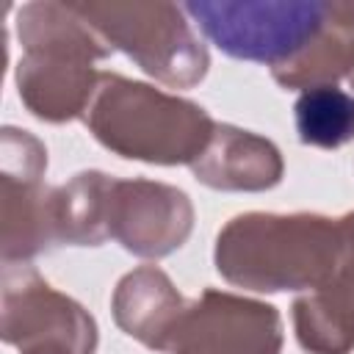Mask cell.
<instances>
[{"label":"cell","instance_id":"16","mask_svg":"<svg viewBox=\"0 0 354 354\" xmlns=\"http://www.w3.org/2000/svg\"><path fill=\"white\" fill-rule=\"evenodd\" d=\"M351 88H354V77H351Z\"/></svg>","mask_w":354,"mask_h":354},{"label":"cell","instance_id":"12","mask_svg":"<svg viewBox=\"0 0 354 354\" xmlns=\"http://www.w3.org/2000/svg\"><path fill=\"white\" fill-rule=\"evenodd\" d=\"M282 88L337 86L340 77H354V3H329L326 19L313 41L285 66L271 69Z\"/></svg>","mask_w":354,"mask_h":354},{"label":"cell","instance_id":"9","mask_svg":"<svg viewBox=\"0 0 354 354\" xmlns=\"http://www.w3.org/2000/svg\"><path fill=\"white\" fill-rule=\"evenodd\" d=\"M194 227L185 191L155 180H116L111 185L108 232L138 257H166L180 249Z\"/></svg>","mask_w":354,"mask_h":354},{"label":"cell","instance_id":"1","mask_svg":"<svg viewBox=\"0 0 354 354\" xmlns=\"http://www.w3.org/2000/svg\"><path fill=\"white\" fill-rule=\"evenodd\" d=\"M17 91L22 105L44 122H72L86 113L97 83V61L111 55L105 39L72 3H25L17 11Z\"/></svg>","mask_w":354,"mask_h":354},{"label":"cell","instance_id":"10","mask_svg":"<svg viewBox=\"0 0 354 354\" xmlns=\"http://www.w3.org/2000/svg\"><path fill=\"white\" fill-rule=\"evenodd\" d=\"M194 177L216 191H266L282 180L285 163L274 141L241 130L235 124H218L191 163Z\"/></svg>","mask_w":354,"mask_h":354},{"label":"cell","instance_id":"8","mask_svg":"<svg viewBox=\"0 0 354 354\" xmlns=\"http://www.w3.org/2000/svg\"><path fill=\"white\" fill-rule=\"evenodd\" d=\"M277 307L224 290H205L188 304L169 354H279Z\"/></svg>","mask_w":354,"mask_h":354},{"label":"cell","instance_id":"5","mask_svg":"<svg viewBox=\"0 0 354 354\" xmlns=\"http://www.w3.org/2000/svg\"><path fill=\"white\" fill-rule=\"evenodd\" d=\"M191 22L227 55L271 69L293 61L321 30L329 3L318 0H194Z\"/></svg>","mask_w":354,"mask_h":354},{"label":"cell","instance_id":"6","mask_svg":"<svg viewBox=\"0 0 354 354\" xmlns=\"http://www.w3.org/2000/svg\"><path fill=\"white\" fill-rule=\"evenodd\" d=\"M3 340L19 354H94L97 324L28 263L3 266Z\"/></svg>","mask_w":354,"mask_h":354},{"label":"cell","instance_id":"4","mask_svg":"<svg viewBox=\"0 0 354 354\" xmlns=\"http://www.w3.org/2000/svg\"><path fill=\"white\" fill-rule=\"evenodd\" d=\"M77 14L141 72L171 86H196L210 55L191 17L174 3H72Z\"/></svg>","mask_w":354,"mask_h":354},{"label":"cell","instance_id":"11","mask_svg":"<svg viewBox=\"0 0 354 354\" xmlns=\"http://www.w3.org/2000/svg\"><path fill=\"white\" fill-rule=\"evenodd\" d=\"M111 310L124 335L136 337L147 348L169 354L188 304L160 268L141 266L119 279Z\"/></svg>","mask_w":354,"mask_h":354},{"label":"cell","instance_id":"15","mask_svg":"<svg viewBox=\"0 0 354 354\" xmlns=\"http://www.w3.org/2000/svg\"><path fill=\"white\" fill-rule=\"evenodd\" d=\"M337 232H340V249L335 268L329 279L313 293L354 329V213L337 218Z\"/></svg>","mask_w":354,"mask_h":354},{"label":"cell","instance_id":"13","mask_svg":"<svg viewBox=\"0 0 354 354\" xmlns=\"http://www.w3.org/2000/svg\"><path fill=\"white\" fill-rule=\"evenodd\" d=\"M113 177L102 171H80L55 188V232L58 243L100 246L111 238L108 205Z\"/></svg>","mask_w":354,"mask_h":354},{"label":"cell","instance_id":"2","mask_svg":"<svg viewBox=\"0 0 354 354\" xmlns=\"http://www.w3.org/2000/svg\"><path fill=\"white\" fill-rule=\"evenodd\" d=\"M337 218L318 213H243L216 238V271L238 288L279 293L321 288L337 260Z\"/></svg>","mask_w":354,"mask_h":354},{"label":"cell","instance_id":"3","mask_svg":"<svg viewBox=\"0 0 354 354\" xmlns=\"http://www.w3.org/2000/svg\"><path fill=\"white\" fill-rule=\"evenodd\" d=\"M83 122L105 149L158 166H191L216 130L202 105L116 72L100 75Z\"/></svg>","mask_w":354,"mask_h":354},{"label":"cell","instance_id":"7","mask_svg":"<svg viewBox=\"0 0 354 354\" xmlns=\"http://www.w3.org/2000/svg\"><path fill=\"white\" fill-rule=\"evenodd\" d=\"M3 263H28L58 246L55 188L44 183L47 149L19 127H3Z\"/></svg>","mask_w":354,"mask_h":354},{"label":"cell","instance_id":"14","mask_svg":"<svg viewBox=\"0 0 354 354\" xmlns=\"http://www.w3.org/2000/svg\"><path fill=\"white\" fill-rule=\"evenodd\" d=\"M301 144L337 149L354 138V94L337 86H315L299 94L293 105Z\"/></svg>","mask_w":354,"mask_h":354}]
</instances>
